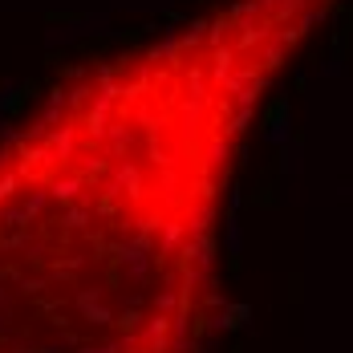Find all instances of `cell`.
I'll use <instances>...</instances> for the list:
<instances>
[{
    "mask_svg": "<svg viewBox=\"0 0 353 353\" xmlns=\"http://www.w3.org/2000/svg\"><path fill=\"white\" fill-rule=\"evenodd\" d=\"M89 212L86 207H73V212H65V227H86Z\"/></svg>",
    "mask_w": 353,
    "mask_h": 353,
    "instance_id": "cell-12",
    "label": "cell"
},
{
    "mask_svg": "<svg viewBox=\"0 0 353 353\" xmlns=\"http://www.w3.org/2000/svg\"><path fill=\"white\" fill-rule=\"evenodd\" d=\"M78 191H82V179H78V175H61V179H53V187H49V195H53V199H61V203L78 199Z\"/></svg>",
    "mask_w": 353,
    "mask_h": 353,
    "instance_id": "cell-5",
    "label": "cell"
},
{
    "mask_svg": "<svg viewBox=\"0 0 353 353\" xmlns=\"http://www.w3.org/2000/svg\"><path fill=\"white\" fill-rule=\"evenodd\" d=\"M248 321H252V309H248V305H227V309H220L207 325H212L216 333H231V329H244Z\"/></svg>",
    "mask_w": 353,
    "mask_h": 353,
    "instance_id": "cell-3",
    "label": "cell"
},
{
    "mask_svg": "<svg viewBox=\"0 0 353 353\" xmlns=\"http://www.w3.org/2000/svg\"><path fill=\"white\" fill-rule=\"evenodd\" d=\"M155 312H163V317H175V312H179V288H163V293L155 297Z\"/></svg>",
    "mask_w": 353,
    "mask_h": 353,
    "instance_id": "cell-7",
    "label": "cell"
},
{
    "mask_svg": "<svg viewBox=\"0 0 353 353\" xmlns=\"http://www.w3.org/2000/svg\"><path fill=\"white\" fill-rule=\"evenodd\" d=\"M73 312L89 329H114V321H118V312L102 301V288H78L73 293Z\"/></svg>",
    "mask_w": 353,
    "mask_h": 353,
    "instance_id": "cell-1",
    "label": "cell"
},
{
    "mask_svg": "<svg viewBox=\"0 0 353 353\" xmlns=\"http://www.w3.org/2000/svg\"><path fill=\"white\" fill-rule=\"evenodd\" d=\"M142 321H146V317H142L138 309H126V312H118L114 329H122V333H138V329H142Z\"/></svg>",
    "mask_w": 353,
    "mask_h": 353,
    "instance_id": "cell-8",
    "label": "cell"
},
{
    "mask_svg": "<svg viewBox=\"0 0 353 353\" xmlns=\"http://www.w3.org/2000/svg\"><path fill=\"white\" fill-rule=\"evenodd\" d=\"M21 102V93H16V82H4V89H0V110H12Z\"/></svg>",
    "mask_w": 353,
    "mask_h": 353,
    "instance_id": "cell-10",
    "label": "cell"
},
{
    "mask_svg": "<svg viewBox=\"0 0 353 353\" xmlns=\"http://www.w3.org/2000/svg\"><path fill=\"white\" fill-rule=\"evenodd\" d=\"M138 341L146 353H171V317H163V312L146 317L138 329Z\"/></svg>",
    "mask_w": 353,
    "mask_h": 353,
    "instance_id": "cell-2",
    "label": "cell"
},
{
    "mask_svg": "<svg viewBox=\"0 0 353 353\" xmlns=\"http://www.w3.org/2000/svg\"><path fill=\"white\" fill-rule=\"evenodd\" d=\"M49 284H53L49 276H25V280H21V293H25V297H41Z\"/></svg>",
    "mask_w": 353,
    "mask_h": 353,
    "instance_id": "cell-9",
    "label": "cell"
},
{
    "mask_svg": "<svg viewBox=\"0 0 353 353\" xmlns=\"http://www.w3.org/2000/svg\"><path fill=\"white\" fill-rule=\"evenodd\" d=\"M45 203H49V195L45 191H37V195H29V203H25V216H41Z\"/></svg>",
    "mask_w": 353,
    "mask_h": 353,
    "instance_id": "cell-11",
    "label": "cell"
},
{
    "mask_svg": "<svg viewBox=\"0 0 353 353\" xmlns=\"http://www.w3.org/2000/svg\"><path fill=\"white\" fill-rule=\"evenodd\" d=\"M78 353H122V341H110V345H82Z\"/></svg>",
    "mask_w": 353,
    "mask_h": 353,
    "instance_id": "cell-14",
    "label": "cell"
},
{
    "mask_svg": "<svg viewBox=\"0 0 353 353\" xmlns=\"http://www.w3.org/2000/svg\"><path fill=\"white\" fill-rule=\"evenodd\" d=\"M16 195V175H0V199H12Z\"/></svg>",
    "mask_w": 353,
    "mask_h": 353,
    "instance_id": "cell-13",
    "label": "cell"
},
{
    "mask_svg": "<svg viewBox=\"0 0 353 353\" xmlns=\"http://www.w3.org/2000/svg\"><path fill=\"white\" fill-rule=\"evenodd\" d=\"M33 353H65V345H33Z\"/></svg>",
    "mask_w": 353,
    "mask_h": 353,
    "instance_id": "cell-15",
    "label": "cell"
},
{
    "mask_svg": "<svg viewBox=\"0 0 353 353\" xmlns=\"http://www.w3.org/2000/svg\"><path fill=\"white\" fill-rule=\"evenodd\" d=\"M82 264H86V260H61V264L49 268V280H53V284H61V280H73V276L82 272Z\"/></svg>",
    "mask_w": 353,
    "mask_h": 353,
    "instance_id": "cell-6",
    "label": "cell"
},
{
    "mask_svg": "<svg viewBox=\"0 0 353 353\" xmlns=\"http://www.w3.org/2000/svg\"><path fill=\"white\" fill-rule=\"evenodd\" d=\"M183 240H187V223L167 220L163 231H159V256H163V260H167V256H179V252H183Z\"/></svg>",
    "mask_w": 353,
    "mask_h": 353,
    "instance_id": "cell-4",
    "label": "cell"
}]
</instances>
